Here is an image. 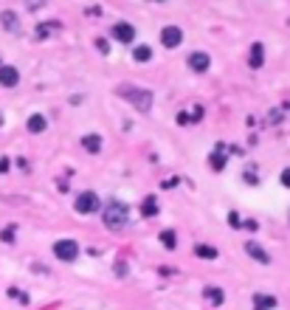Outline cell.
<instances>
[{
	"instance_id": "cell-1",
	"label": "cell",
	"mask_w": 290,
	"mask_h": 310,
	"mask_svg": "<svg viewBox=\"0 0 290 310\" xmlns=\"http://www.w3.org/2000/svg\"><path fill=\"white\" fill-rule=\"evenodd\" d=\"M102 220H104V226H107L110 231H121L130 223V206L113 198V201H107V206H104Z\"/></svg>"
},
{
	"instance_id": "cell-2",
	"label": "cell",
	"mask_w": 290,
	"mask_h": 310,
	"mask_svg": "<svg viewBox=\"0 0 290 310\" xmlns=\"http://www.w3.org/2000/svg\"><path fill=\"white\" fill-rule=\"evenodd\" d=\"M119 96H124V102H130L135 110L141 113H150L152 110V91H144V88H135V85H121L119 88Z\"/></svg>"
},
{
	"instance_id": "cell-3",
	"label": "cell",
	"mask_w": 290,
	"mask_h": 310,
	"mask_svg": "<svg viewBox=\"0 0 290 310\" xmlns=\"http://www.w3.org/2000/svg\"><path fill=\"white\" fill-rule=\"evenodd\" d=\"M99 195L96 192H82V195L76 198V203H73V209H76L79 214H93V212H99Z\"/></svg>"
},
{
	"instance_id": "cell-4",
	"label": "cell",
	"mask_w": 290,
	"mask_h": 310,
	"mask_svg": "<svg viewBox=\"0 0 290 310\" xmlns=\"http://www.w3.org/2000/svg\"><path fill=\"white\" fill-rule=\"evenodd\" d=\"M54 254L60 257L62 262H73L79 257V245L73 240H56L54 243Z\"/></svg>"
},
{
	"instance_id": "cell-5",
	"label": "cell",
	"mask_w": 290,
	"mask_h": 310,
	"mask_svg": "<svg viewBox=\"0 0 290 310\" xmlns=\"http://www.w3.org/2000/svg\"><path fill=\"white\" fill-rule=\"evenodd\" d=\"M161 43L166 45V48H178V45L183 43V31L178 29V25H166V29L161 31Z\"/></svg>"
},
{
	"instance_id": "cell-6",
	"label": "cell",
	"mask_w": 290,
	"mask_h": 310,
	"mask_svg": "<svg viewBox=\"0 0 290 310\" xmlns=\"http://www.w3.org/2000/svg\"><path fill=\"white\" fill-rule=\"evenodd\" d=\"M209 65H212V57L206 54V51H194V54H189V68H192L194 73H206Z\"/></svg>"
},
{
	"instance_id": "cell-7",
	"label": "cell",
	"mask_w": 290,
	"mask_h": 310,
	"mask_svg": "<svg viewBox=\"0 0 290 310\" xmlns=\"http://www.w3.org/2000/svg\"><path fill=\"white\" fill-rule=\"evenodd\" d=\"M223 150H225V144L220 141V144L214 147V152L209 155V166H212L214 172H223V170H225V164H228V158H225V152H223Z\"/></svg>"
},
{
	"instance_id": "cell-8",
	"label": "cell",
	"mask_w": 290,
	"mask_h": 310,
	"mask_svg": "<svg viewBox=\"0 0 290 310\" xmlns=\"http://www.w3.org/2000/svg\"><path fill=\"white\" fill-rule=\"evenodd\" d=\"M113 37H115V40H119V43H133V40H135V29H133V25H130V23H115L113 25Z\"/></svg>"
},
{
	"instance_id": "cell-9",
	"label": "cell",
	"mask_w": 290,
	"mask_h": 310,
	"mask_svg": "<svg viewBox=\"0 0 290 310\" xmlns=\"http://www.w3.org/2000/svg\"><path fill=\"white\" fill-rule=\"evenodd\" d=\"M245 254L251 257V260L262 262V265H268V262H271V257H268V251L262 248L259 243H254V240H251V243H245Z\"/></svg>"
},
{
	"instance_id": "cell-10",
	"label": "cell",
	"mask_w": 290,
	"mask_h": 310,
	"mask_svg": "<svg viewBox=\"0 0 290 310\" xmlns=\"http://www.w3.org/2000/svg\"><path fill=\"white\" fill-rule=\"evenodd\" d=\"M17 82H20L17 68H12V65H0V85H3V88H14Z\"/></svg>"
},
{
	"instance_id": "cell-11",
	"label": "cell",
	"mask_w": 290,
	"mask_h": 310,
	"mask_svg": "<svg viewBox=\"0 0 290 310\" xmlns=\"http://www.w3.org/2000/svg\"><path fill=\"white\" fill-rule=\"evenodd\" d=\"M248 65L254 68V71L265 65V45H262V43H254V45H251V54H248Z\"/></svg>"
},
{
	"instance_id": "cell-12",
	"label": "cell",
	"mask_w": 290,
	"mask_h": 310,
	"mask_svg": "<svg viewBox=\"0 0 290 310\" xmlns=\"http://www.w3.org/2000/svg\"><path fill=\"white\" fill-rule=\"evenodd\" d=\"M54 31H62V23H60V20H48V23H40V25L34 29V37H37V40H45V37H51Z\"/></svg>"
},
{
	"instance_id": "cell-13",
	"label": "cell",
	"mask_w": 290,
	"mask_h": 310,
	"mask_svg": "<svg viewBox=\"0 0 290 310\" xmlns=\"http://www.w3.org/2000/svg\"><path fill=\"white\" fill-rule=\"evenodd\" d=\"M203 299L212 304V307H220V304L225 302V291H223V288H214L212 285V288H206V291H203Z\"/></svg>"
},
{
	"instance_id": "cell-14",
	"label": "cell",
	"mask_w": 290,
	"mask_h": 310,
	"mask_svg": "<svg viewBox=\"0 0 290 310\" xmlns=\"http://www.w3.org/2000/svg\"><path fill=\"white\" fill-rule=\"evenodd\" d=\"M0 25H3L9 34H17V31H20V20H17V14H14V12H3V14H0Z\"/></svg>"
},
{
	"instance_id": "cell-15",
	"label": "cell",
	"mask_w": 290,
	"mask_h": 310,
	"mask_svg": "<svg viewBox=\"0 0 290 310\" xmlns=\"http://www.w3.org/2000/svg\"><path fill=\"white\" fill-rule=\"evenodd\" d=\"M276 307V296L271 293H256L254 296V310H273Z\"/></svg>"
},
{
	"instance_id": "cell-16",
	"label": "cell",
	"mask_w": 290,
	"mask_h": 310,
	"mask_svg": "<svg viewBox=\"0 0 290 310\" xmlns=\"http://www.w3.org/2000/svg\"><path fill=\"white\" fill-rule=\"evenodd\" d=\"M194 254H197L200 260H217L220 251L214 248V245H203V243H197V245H194Z\"/></svg>"
},
{
	"instance_id": "cell-17",
	"label": "cell",
	"mask_w": 290,
	"mask_h": 310,
	"mask_svg": "<svg viewBox=\"0 0 290 310\" xmlns=\"http://www.w3.org/2000/svg\"><path fill=\"white\" fill-rule=\"evenodd\" d=\"M82 147H85L88 152H93V155H96V152L102 150V135H96V133L85 135V138H82Z\"/></svg>"
},
{
	"instance_id": "cell-18",
	"label": "cell",
	"mask_w": 290,
	"mask_h": 310,
	"mask_svg": "<svg viewBox=\"0 0 290 310\" xmlns=\"http://www.w3.org/2000/svg\"><path fill=\"white\" fill-rule=\"evenodd\" d=\"M25 127H28V133H43V130L48 127V122H45V116L34 113V116L28 119V124H25Z\"/></svg>"
},
{
	"instance_id": "cell-19",
	"label": "cell",
	"mask_w": 290,
	"mask_h": 310,
	"mask_svg": "<svg viewBox=\"0 0 290 310\" xmlns=\"http://www.w3.org/2000/svg\"><path fill=\"white\" fill-rule=\"evenodd\" d=\"M161 245L163 248H169V251H175L178 248V234L172 229H163L161 231Z\"/></svg>"
},
{
	"instance_id": "cell-20",
	"label": "cell",
	"mask_w": 290,
	"mask_h": 310,
	"mask_svg": "<svg viewBox=\"0 0 290 310\" xmlns=\"http://www.w3.org/2000/svg\"><path fill=\"white\" fill-rule=\"evenodd\" d=\"M158 209H161V206H158V201H155L152 195L144 198V203H141V214H144V217H155Z\"/></svg>"
},
{
	"instance_id": "cell-21",
	"label": "cell",
	"mask_w": 290,
	"mask_h": 310,
	"mask_svg": "<svg viewBox=\"0 0 290 310\" xmlns=\"http://www.w3.org/2000/svg\"><path fill=\"white\" fill-rule=\"evenodd\" d=\"M133 60H135V62H150V60H152V48H150V45H135Z\"/></svg>"
},
{
	"instance_id": "cell-22",
	"label": "cell",
	"mask_w": 290,
	"mask_h": 310,
	"mask_svg": "<svg viewBox=\"0 0 290 310\" xmlns=\"http://www.w3.org/2000/svg\"><path fill=\"white\" fill-rule=\"evenodd\" d=\"M9 296H12V299H20V304H28V293L17 291V288H9Z\"/></svg>"
},
{
	"instance_id": "cell-23",
	"label": "cell",
	"mask_w": 290,
	"mask_h": 310,
	"mask_svg": "<svg viewBox=\"0 0 290 310\" xmlns=\"http://www.w3.org/2000/svg\"><path fill=\"white\" fill-rule=\"evenodd\" d=\"M178 124H181V127H189V124H194V122H192V113L181 110V113H178Z\"/></svg>"
},
{
	"instance_id": "cell-24",
	"label": "cell",
	"mask_w": 290,
	"mask_h": 310,
	"mask_svg": "<svg viewBox=\"0 0 290 310\" xmlns=\"http://www.w3.org/2000/svg\"><path fill=\"white\" fill-rule=\"evenodd\" d=\"M14 234H17V229H14V226H9V229H3L0 240H3V243H12V240H14Z\"/></svg>"
},
{
	"instance_id": "cell-25",
	"label": "cell",
	"mask_w": 290,
	"mask_h": 310,
	"mask_svg": "<svg viewBox=\"0 0 290 310\" xmlns=\"http://www.w3.org/2000/svg\"><path fill=\"white\" fill-rule=\"evenodd\" d=\"M23 3H25V9H28V12H37V9L45 6V0H23Z\"/></svg>"
},
{
	"instance_id": "cell-26",
	"label": "cell",
	"mask_w": 290,
	"mask_h": 310,
	"mask_svg": "<svg viewBox=\"0 0 290 310\" xmlns=\"http://www.w3.org/2000/svg\"><path fill=\"white\" fill-rule=\"evenodd\" d=\"M228 226H231V229H240V226H242V220H240V214H237V212H228Z\"/></svg>"
},
{
	"instance_id": "cell-27",
	"label": "cell",
	"mask_w": 290,
	"mask_h": 310,
	"mask_svg": "<svg viewBox=\"0 0 290 310\" xmlns=\"http://www.w3.org/2000/svg\"><path fill=\"white\" fill-rule=\"evenodd\" d=\"M282 122V110H271L268 113V124H279Z\"/></svg>"
},
{
	"instance_id": "cell-28",
	"label": "cell",
	"mask_w": 290,
	"mask_h": 310,
	"mask_svg": "<svg viewBox=\"0 0 290 310\" xmlns=\"http://www.w3.org/2000/svg\"><path fill=\"white\" fill-rule=\"evenodd\" d=\"M96 48L102 51V54H110V43L104 40V37H99V40H96Z\"/></svg>"
},
{
	"instance_id": "cell-29",
	"label": "cell",
	"mask_w": 290,
	"mask_h": 310,
	"mask_svg": "<svg viewBox=\"0 0 290 310\" xmlns=\"http://www.w3.org/2000/svg\"><path fill=\"white\" fill-rule=\"evenodd\" d=\"M279 181H282V186H287V189H290V166H287V170H282Z\"/></svg>"
},
{
	"instance_id": "cell-30",
	"label": "cell",
	"mask_w": 290,
	"mask_h": 310,
	"mask_svg": "<svg viewBox=\"0 0 290 310\" xmlns=\"http://www.w3.org/2000/svg\"><path fill=\"white\" fill-rule=\"evenodd\" d=\"M203 119V107L200 104H194V110H192V122H200Z\"/></svg>"
},
{
	"instance_id": "cell-31",
	"label": "cell",
	"mask_w": 290,
	"mask_h": 310,
	"mask_svg": "<svg viewBox=\"0 0 290 310\" xmlns=\"http://www.w3.org/2000/svg\"><path fill=\"white\" fill-rule=\"evenodd\" d=\"M245 181H248V183H256V172L248 170V172H245Z\"/></svg>"
},
{
	"instance_id": "cell-32",
	"label": "cell",
	"mask_w": 290,
	"mask_h": 310,
	"mask_svg": "<svg viewBox=\"0 0 290 310\" xmlns=\"http://www.w3.org/2000/svg\"><path fill=\"white\" fill-rule=\"evenodd\" d=\"M115 274L124 276V274H127V265H124V262H119V265H115Z\"/></svg>"
},
{
	"instance_id": "cell-33",
	"label": "cell",
	"mask_w": 290,
	"mask_h": 310,
	"mask_svg": "<svg viewBox=\"0 0 290 310\" xmlns=\"http://www.w3.org/2000/svg\"><path fill=\"white\" fill-rule=\"evenodd\" d=\"M9 164H12V161H9V158H0V175H3V172L9 170Z\"/></svg>"
},
{
	"instance_id": "cell-34",
	"label": "cell",
	"mask_w": 290,
	"mask_h": 310,
	"mask_svg": "<svg viewBox=\"0 0 290 310\" xmlns=\"http://www.w3.org/2000/svg\"><path fill=\"white\" fill-rule=\"evenodd\" d=\"M287 110H290V102H287Z\"/></svg>"
}]
</instances>
